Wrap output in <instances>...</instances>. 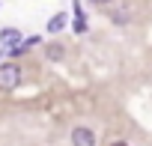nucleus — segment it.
<instances>
[{"instance_id":"obj_1","label":"nucleus","mask_w":152,"mask_h":146,"mask_svg":"<svg viewBox=\"0 0 152 146\" xmlns=\"http://www.w3.org/2000/svg\"><path fill=\"white\" fill-rule=\"evenodd\" d=\"M21 84V69L18 63H3L0 66V93H12Z\"/></svg>"},{"instance_id":"obj_2","label":"nucleus","mask_w":152,"mask_h":146,"mask_svg":"<svg viewBox=\"0 0 152 146\" xmlns=\"http://www.w3.org/2000/svg\"><path fill=\"white\" fill-rule=\"evenodd\" d=\"M72 146H96V131L90 125H75L72 128Z\"/></svg>"},{"instance_id":"obj_3","label":"nucleus","mask_w":152,"mask_h":146,"mask_svg":"<svg viewBox=\"0 0 152 146\" xmlns=\"http://www.w3.org/2000/svg\"><path fill=\"white\" fill-rule=\"evenodd\" d=\"M110 21H113V24H128V21H131V9H128V3H119L116 9H110Z\"/></svg>"},{"instance_id":"obj_4","label":"nucleus","mask_w":152,"mask_h":146,"mask_svg":"<svg viewBox=\"0 0 152 146\" xmlns=\"http://www.w3.org/2000/svg\"><path fill=\"white\" fill-rule=\"evenodd\" d=\"M0 42H3V45H15V42H21V30H15V27L0 30Z\"/></svg>"},{"instance_id":"obj_5","label":"nucleus","mask_w":152,"mask_h":146,"mask_svg":"<svg viewBox=\"0 0 152 146\" xmlns=\"http://www.w3.org/2000/svg\"><path fill=\"white\" fill-rule=\"evenodd\" d=\"M66 24H69V18H66V12H57V15H54V18L48 21V33H60V30H63Z\"/></svg>"},{"instance_id":"obj_6","label":"nucleus","mask_w":152,"mask_h":146,"mask_svg":"<svg viewBox=\"0 0 152 146\" xmlns=\"http://www.w3.org/2000/svg\"><path fill=\"white\" fill-rule=\"evenodd\" d=\"M48 57H51V60H60V57H63V48H60V45H51V48H48Z\"/></svg>"},{"instance_id":"obj_7","label":"nucleus","mask_w":152,"mask_h":146,"mask_svg":"<svg viewBox=\"0 0 152 146\" xmlns=\"http://www.w3.org/2000/svg\"><path fill=\"white\" fill-rule=\"evenodd\" d=\"M110 146H128V143H125V140H113Z\"/></svg>"},{"instance_id":"obj_8","label":"nucleus","mask_w":152,"mask_h":146,"mask_svg":"<svg viewBox=\"0 0 152 146\" xmlns=\"http://www.w3.org/2000/svg\"><path fill=\"white\" fill-rule=\"evenodd\" d=\"M90 3H113V0H90Z\"/></svg>"}]
</instances>
